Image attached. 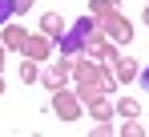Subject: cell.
<instances>
[{
	"label": "cell",
	"mask_w": 149,
	"mask_h": 137,
	"mask_svg": "<svg viewBox=\"0 0 149 137\" xmlns=\"http://www.w3.org/2000/svg\"><path fill=\"white\" fill-rule=\"evenodd\" d=\"M85 32H89V20H81V24H77L73 32H69V36L61 41V48H65V52H73V48L81 45V41H85Z\"/></svg>",
	"instance_id": "1"
},
{
	"label": "cell",
	"mask_w": 149,
	"mask_h": 137,
	"mask_svg": "<svg viewBox=\"0 0 149 137\" xmlns=\"http://www.w3.org/2000/svg\"><path fill=\"white\" fill-rule=\"evenodd\" d=\"M12 12H16V0H0V24L8 20V16H12Z\"/></svg>",
	"instance_id": "2"
},
{
	"label": "cell",
	"mask_w": 149,
	"mask_h": 137,
	"mask_svg": "<svg viewBox=\"0 0 149 137\" xmlns=\"http://www.w3.org/2000/svg\"><path fill=\"white\" fill-rule=\"evenodd\" d=\"M141 85H145V89H149V68H145V73H141Z\"/></svg>",
	"instance_id": "3"
}]
</instances>
